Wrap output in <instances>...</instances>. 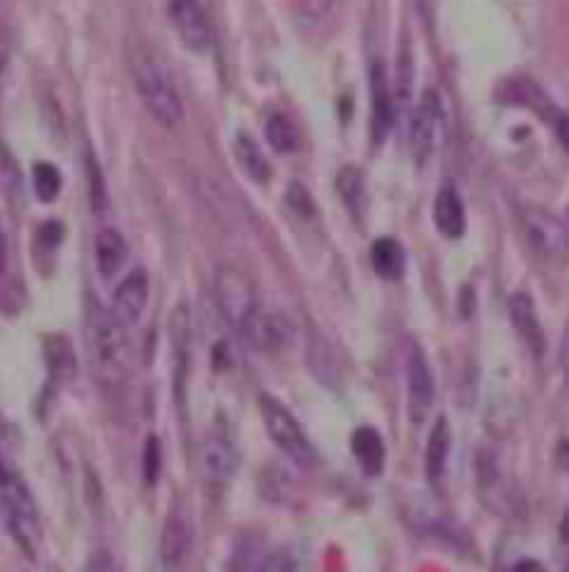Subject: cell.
I'll return each mask as SVG.
<instances>
[{
	"mask_svg": "<svg viewBox=\"0 0 569 572\" xmlns=\"http://www.w3.org/2000/svg\"><path fill=\"white\" fill-rule=\"evenodd\" d=\"M34 192L42 203L56 201L59 192H62V173L48 162L34 164Z\"/></svg>",
	"mask_w": 569,
	"mask_h": 572,
	"instance_id": "obj_28",
	"label": "cell"
},
{
	"mask_svg": "<svg viewBox=\"0 0 569 572\" xmlns=\"http://www.w3.org/2000/svg\"><path fill=\"white\" fill-rule=\"evenodd\" d=\"M192 340L194 322L189 303H178L169 315V353H173V390H176L178 403L187 395V378L192 367Z\"/></svg>",
	"mask_w": 569,
	"mask_h": 572,
	"instance_id": "obj_9",
	"label": "cell"
},
{
	"mask_svg": "<svg viewBox=\"0 0 569 572\" xmlns=\"http://www.w3.org/2000/svg\"><path fill=\"white\" fill-rule=\"evenodd\" d=\"M561 367L569 376V326H567V333H564V342H561Z\"/></svg>",
	"mask_w": 569,
	"mask_h": 572,
	"instance_id": "obj_39",
	"label": "cell"
},
{
	"mask_svg": "<svg viewBox=\"0 0 569 572\" xmlns=\"http://www.w3.org/2000/svg\"><path fill=\"white\" fill-rule=\"evenodd\" d=\"M0 514H3V522L7 529L12 531L14 542H17L28 556L37 554L39 545V514L37 506H34L31 492L26 490V484L9 472L7 479L0 481Z\"/></svg>",
	"mask_w": 569,
	"mask_h": 572,
	"instance_id": "obj_4",
	"label": "cell"
},
{
	"mask_svg": "<svg viewBox=\"0 0 569 572\" xmlns=\"http://www.w3.org/2000/svg\"><path fill=\"white\" fill-rule=\"evenodd\" d=\"M287 203L292 206V212H298L301 217H314V201L312 195H308L306 189L301 187V183H294L292 189H289V195H287Z\"/></svg>",
	"mask_w": 569,
	"mask_h": 572,
	"instance_id": "obj_33",
	"label": "cell"
},
{
	"mask_svg": "<svg viewBox=\"0 0 569 572\" xmlns=\"http://www.w3.org/2000/svg\"><path fill=\"white\" fill-rule=\"evenodd\" d=\"M62 226L59 223H48V226H42V240H48V245L56 247L59 240H62Z\"/></svg>",
	"mask_w": 569,
	"mask_h": 572,
	"instance_id": "obj_36",
	"label": "cell"
},
{
	"mask_svg": "<svg viewBox=\"0 0 569 572\" xmlns=\"http://www.w3.org/2000/svg\"><path fill=\"white\" fill-rule=\"evenodd\" d=\"M294 322L281 312H258L248 326L242 328L244 342L262 353H278L283 347L292 345L294 340Z\"/></svg>",
	"mask_w": 569,
	"mask_h": 572,
	"instance_id": "obj_14",
	"label": "cell"
},
{
	"mask_svg": "<svg viewBox=\"0 0 569 572\" xmlns=\"http://www.w3.org/2000/svg\"><path fill=\"white\" fill-rule=\"evenodd\" d=\"M264 137H267V145L276 153H292L298 151V142H301V134L298 126L289 114L273 112L264 123Z\"/></svg>",
	"mask_w": 569,
	"mask_h": 572,
	"instance_id": "obj_27",
	"label": "cell"
},
{
	"mask_svg": "<svg viewBox=\"0 0 569 572\" xmlns=\"http://www.w3.org/2000/svg\"><path fill=\"white\" fill-rule=\"evenodd\" d=\"M519 231L526 237V245L539 258H561L569 251V228L556 214L539 206H526L519 212Z\"/></svg>",
	"mask_w": 569,
	"mask_h": 572,
	"instance_id": "obj_7",
	"label": "cell"
},
{
	"mask_svg": "<svg viewBox=\"0 0 569 572\" xmlns=\"http://www.w3.org/2000/svg\"><path fill=\"white\" fill-rule=\"evenodd\" d=\"M233 156H237L239 167H242V173L251 181L267 183L273 178V167H269V162L264 158V151L258 148V142L251 134H239L237 142H233Z\"/></svg>",
	"mask_w": 569,
	"mask_h": 572,
	"instance_id": "obj_24",
	"label": "cell"
},
{
	"mask_svg": "<svg viewBox=\"0 0 569 572\" xmlns=\"http://www.w3.org/2000/svg\"><path fill=\"white\" fill-rule=\"evenodd\" d=\"M9 62H12V42H9L7 28L0 26V103H3V92H7Z\"/></svg>",
	"mask_w": 569,
	"mask_h": 572,
	"instance_id": "obj_34",
	"label": "cell"
},
{
	"mask_svg": "<svg viewBox=\"0 0 569 572\" xmlns=\"http://www.w3.org/2000/svg\"><path fill=\"white\" fill-rule=\"evenodd\" d=\"M214 297L228 326L242 333V328L262 312L258 290L253 278L233 265H223L214 278Z\"/></svg>",
	"mask_w": 569,
	"mask_h": 572,
	"instance_id": "obj_3",
	"label": "cell"
},
{
	"mask_svg": "<svg viewBox=\"0 0 569 572\" xmlns=\"http://www.w3.org/2000/svg\"><path fill=\"white\" fill-rule=\"evenodd\" d=\"M20 183H23V176H20L17 158H14V153L0 142V195L7 198L17 195Z\"/></svg>",
	"mask_w": 569,
	"mask_h": 572,
	"instance_id": "obj_30",
	"label": "cell"
},
{
	"mask_svg": "<svg viewBox=\"0 0 569 572\" xmlns=\"http://www.w3.org/2000/svg\"><path fill=\"white\" fill-rule=\"evenodd\" d=\"M476 470H478V492H481L483 504H486L489 509L501 511V514L511 511V497H514L511 486H508V475L503 472L497 456L483 450L481 456H478Z\"/></svg>",
	"mask_w": 569,
	"mask_h": 572,
	"instance_id": "obj_16",
	"label": "cell"
},
{
	"mask_svg": "<svg viewBox=\"0 0 569 572\" xmlns=\"http://www.w3.org/2000/svg\"><path fill=\"white\" fill-rule=\"evenodd\" d=\"M262 572H298V561H294L292 550L287 547H278L273 554L264 556Z\"/></svg>",
	"mask_w": 569,
	"mask_h": 572,
	"instance_id": "obj_32",
	"label": "cell"
},
{
	"mask_svg": "<svg viewBox=\"0 0 569 572\" xmlns=\"http://www.w3.org/2000/svg\"><path fill=\"white\" fill-rule=\"evenodd\" d=\"M351 450L364 475H369V479H372V475H381L383 461H387V445H383V436L378 434L376 428H356L351 436Z\"/></svg>",
	"mask_w": 569,
	"mask_h": 572,
	"instance_id": "obj_20",
	"label": "cell"
},
{
	"mask_svg": "<svg viewBox=\"0 0 569 572\" xmlns=\"http://www.w3.org/2000/svg\"><path fill=\"white\" fill-rule=\"evenodd\" d=\"M169 26L192 53H206L212 48V23L201 0H167Z\"/></svg>",
	"mask_w": 569,
	"mask_h": 572,
	"instance_id": "obj_10",
	"label": "cell"
},
{
	"mask_svg": "<svg viewBox=\"0 0 569 572\" xmlns=\"http://www.w3.org/2000/svg\"><path fill=\"white\" fill-rule=\"evenodd\" d=\"M84 331H87L89 361L98 378L106 384L119 381L128 370L126 326L114 317V312L103 308L98 301H89Z\"/></svg>",
	"mask_w": 569,
	"mask_h": 572,
	"instance_id": "obj_2",
	"label": "cell"
},
{
	"mask_svg": "<svg viewBox=\"0 0 569 572\" xmlns=\"http://www.w3.org/2000/svg\"><path fill=\"white\" fill-rule=\"evenodd\" d=\"M45 367H48V381H51L53 390L59 386H67L78 372L76 351L69 345L67 336H48L45 340Z\"/></svg>",
	"mask_w": 569,
	"mask_h": 572,
	"instance_id": "obj_19",
	"label": "cell"
},
{
	"mask_svg": "<svg viewBox=\"0 0 569 572\" xmlns=\"http://www.w3.org/2000/svg\"><path fill=\"white\" fill-rule=\"evenodd\" d=\"M433 223H437L439 233L447 240H458L467 228V214H464V203L453 187L439 189L437 201H433Z\"/></svg>",
	"mask_w": 569,
	"mask_h": 572,
	"instance_id": "obj_21",
	"label": "cell"
},
{
	"mask_svg": "<svg viewBox=\"0 0 569 572\" xmlns=\"http://www.w3.org/2000/svg\"><path fill=\"white\" fill-rule=\"evenodd\" d=\"M7 262H9V251H7V237L0 231V278L7 276Z\"/></svg>",
	"mask_w": 569,
	"mask_h": 572,
	"instance_id": "obj_38",
	"label": "cell"
},
{
	"mask_svg": "<svg viewBox=\"0 0 569 572\" xmlns=\"http://www.w3.org/2000/svg\"><path fill=\"white\" fill-rule=\"evenodd\" d=\"M551 128L556 131V137H558V142H561L564 151L569 153V114L567 112H558L556 120L551 123Z\"/></svg>",
	"mask_w": 569,
	"mask_h": 572,
	"instance_id": "obj_35",
	"label": "cell"
},
{
	"mask_svg": "<svg viewBox=\"0 0 569 572\" xmlns=\"http://www.w3.org/2000/svg\"><path fill=\"white\" fill-rule=\"evenodd\" d=\"M442 101L433 89H426L414 109L412 120H408V148H412V156L419 167L428 164V158L437 153L439 139H442Z\"/></svg>",
	"mask_w": 569,
	"mask_h": 572,
	"instance_id": "obj_8",
	"label": "cell"
},
{
	"mask_svg": "<svg viewBox=\"0 0 569 572\" xmlns=\"http://www.w3.org/2000/svg\"><path fill=\"white\" fill-rule=\"evenodd\" d=\"M369 262L376 267V272L387 281H397L403 276L406 258H403V247L392 240V237H381L369 247Z\"/></svg>",
	"mask_w": 569,
	"mask_h": 572,
	"instance_id": "obj_26",
	"label": "cell"
},
{
	"mask_svg": "<svg viewBox=\"0 0 569 572\" xmlns=\"http://www.w3.org/2000/svg\"><path fill=\"white\" fill-rule=\"evenodd\" d=\"M558 461H561V467H567L569 470V442H564L561 450H558Z\"/></svg>",
	"mask_w": 569,
	"mask_h": 572,
	"instance_id": "obj_40",
	"label": "cell"
},
{
	"mask_svg": "<svg viewBox=\"0 0 569 572\" xmlns=\"http://www.w3.org/2000/svg\"><path fill=\"white\" fill-rule=\"evenodd\" d=\"M406 381H408V420H412V425H422L426 417L431 415L433 409L437 386H433V372L426 359V351L419 345H412V351H408Z\"/></svg>",
	"mask_w": 569,
	"mask_h": 572,
	"instance_id": "obj_12",
	"label": "cell"
},
{
	"mask_svg": "<svg viewBox=\"0 0 569 572\" xmlns=\"http://www.w3.org/2000/svg\"><path fill=\"white\" fill-rule=\"evenodd\" d=\"M262 561L264 554L253 542H239L237 550L228 556L223 572H262Z\"/></svg>",
	"mask_w": 569,
	"mask_h": 572,
	"instance_id": "obj_29",
	"label": "cell"
},
{
	"mask_svg": "<svg viewBox=\"0 0 569 572\" xmlns=\"http://www.w3.org/2000/svg\"><path fill=\"white\" fill-rule=\"evenodd\" d=\"M128 258V242L117 228H103L94 237V265L103 278H114L119 272V267L126 265Z\"/></svg>",
	"mask_w": 569,
	"mask_h": 572,
	"instance_id": "obj_22",
	"label": "cell"
},
{
	"mask_svg": "<svg viewBox=\"0 0 569 572\" xmlns=\"http://www.w3.org/2000/svg\"><path fill=\"white\" fill-rule=\"evenodd\" d=\"M508 315H511L514 331L519 333V340L531 347L533 356H542L544 353V331L542 322H539L536 303L528 292H514L511 301H508Z\"/></svg>",
	"mask_w": 569,
	"mask_h": 572,
	"instance_id": "obj_17",
	"label": "cell"
},
{
	"mask_svg": "<svg viewBox=\"0 0 569 572\" xmlns=\"http://www.w3.org/2000/svg\"><path fill=\"white\" fill-rule=\"evenodd\" d=\"M9 472H12V470H9V467H7V465H3V459H0V481L7 479Z\"/></svg>",
	"mask_w": 569,
	"mask_h": 572,
	"instance_id": "obj_42",
	"label": "cell"
},
{
	"mask_svg": "<svg viewBox=\"0 0 569 572\" xmlns=\"http://www.w3.org/2000/svg\"><path fill=\"white\" fill-rule=\"evenodd\" d=\"M394 126V98L389 89L387 69L381 62L369 67V139L372 148H381Z\"/></svg>",
	"mask_w": 569,
	"mask_h": 572,
	"instance_id": "obj_13",
	"label": "cell"
},
{
	"mask_svg": "<svg viewBox=\"0 0 569 572\" xmlns=\"http://www.w3.org/2000/svg\"><path fill=\"white\" fill-rule=\"evenodd\" d=\"M447 461H451V425L444 417H439L431 428L426 447V475L431 486H439L447 472Z\"/></svg>",
	"mask_w": 569,
	"mask_h": 572,
	"instance_id": "obj_23",
	"label": "cell"
},
{
	"mask_svg": "<svg viewBox=\"0 0 569 572\" xmlns=\"http://www.w3.org/2000/svg\"><path fill=\"white\" fill-rule=\"evenodd\" d=\"M258 409H262V420L269 440L276 442V447L289 461H294L298 467H312L317 461V453H314V445L308 442V436L303 434L301 422L294 420V415L283 403H278L276 397L262 395Z\"/></svg>",
	"mask_w": 569,
	"mask_h": 572,
	"instance_id": "obj_5",
	"label": "cell"
},
{
	"mask_svg": "<svg viewBox=\"0 0 569 572\" xmlns=\"http://www.w3.org/2000/svg\"><path fill=\"white\" fill-rule=\"evenodd\" d=\"M501 101L511 103V106L533 109V112H536L539 117L547 123V126H551V123L556 120V114L561 112V109L553 106L551 98H547V94H544L542 89L531 81V78H511V81L503 84Z\"/></svg>",
	"mask_w": 569,
	"mask_h": 572,
	"instance_id": "obj_18",
	"label": "cell"
},
{
	"mask_svg": "<svg viewBox=\"0 0 569 572\" xmlns=\"http://www.w3.org/2000/svg\"><path fill=\"white\" fill-rule=\"evenodd\" d=\"M233 470H237V445H233L231 434L226 428H212L201 445L203 481L214 490H223L231 481Z\"/></svg>",
	"mask_w": 569,
	"mask_h": 572,
	"instance_id": "obj_11",
	"label": "cell"
},
{
	"mask_svg": "<svg viewBox=\"0 0 569 572\" xmlns=\"http://www.w3.org/2000/svg\"><path fill=\"white\" fill-rule=\"evenodd\" d=\"M144 484L151 486L159 481V472H162V445H159L156 436H148L144 442Z\"/></svg>",
	"mask_w": 569,
	"mask_h": 572,
	"instance_id": "obj_31",
	"label": "cell"
},
{
	"mask_svg": "<svg viewBox=\"0 0 569 572\" xmlns=\"http://www.w3.org/2000/svg\"><path fill=\"white\" fill-rule=\"evenodd\" d=\"M148 301H151V281H148V272L131 270L117 283V290H114L112 312L123 326L131 328L139 322Z\"/></svg>",
	"mask_w": 569,
	"mask_h": 572,
	"instance_id": "obj_15",
	"label": "cell"
},
{
	"mask_svg": "<svg viewBox=\"0 0 569 572\" xmlns=\"http://www.w3.org/2000/svg\"><path fill=\"white\" fill-rule=\"evenodd\" d=\"M337 192L342 198L344 208L356 220H364V212H367V181H364V173L358 167H342L337 176Z\"/></svg>",
	"mask_w": 569,
	"mask_h": 572,
	"instance_id": "obj_25",
	"label": "cell"
},
{
	"mask_svg": "<svg viewBox=\"0 0 569 572\" xmlns=\"http://www.w3.org/2000/svg\"><path fill=\"white\" fill-rule=\"evenodd\" d=\"M194 550V522L189 504L184 497L173 500L167 511L162 529V545H159V556H162L164 572H187L189 561H192Z\"/></svg>",
	"mask_w": 569,
	"mask_h": 572,
	"instance_id": "obj_6",
	"label": "cell"
},
{
	"mask_svg": "<svg viewBox=\"0 0 569 572\" xmlns=\"http://www.w3.org/2000/svg\"><path fill=\"white\" fill-rule=\"evenodd\" d=\"M561 539L569 545V511H567V517H564V522H561Z\"/></svg>",
	"mask_w": 569,
	"mask_h": 572,
	"instance_id": "obj_41",
	"label": "cell"
},
{
	"mask_svg": "<svg viewBox=\"0 0 569 572\" xmlns=\"http://www.w3.org/2000/svg\"><path fill=\"white\" fill-rule=\"evenodd\" d=\"M564 572H569V564H567V567H564Z\"/></svg>",
	"mask_w": 569,
	"mask_h": 572,
	"instance_id": "obj_43",
	"label": "cell"
},
{
	"mask_svg": "<svg viewBox=\"0 0 569 572\" xmlns=\"http://www.w3.org/2000/svg\"><path fill=\"white\" fill-rule=\"evenodd\" d=\"M139 101L144 103L153 120L176 128L184 120V101L169 64L156 51H139L131 64Z\"/></svg>",
	"mask_w": 569,
	"mask_h": 572,
	"instance_id": "obj_1",
	"label": "cell"
},
{
	"mask_svg": "<svg viewBox=\"0 0 569 572\" xmlns=\"http://www.w3.org/2000/svg\"><path fill=\"white\" fill-rule=\"evenodd\" d=\"M511 572H544V567L533 559H522V561H517V564H514Z\"/></svg>",
	"mask_w": 569,
	"mask_h": 572,
	"instance_id": "obj_37",
	"label": "cell"
}]
</instances>
